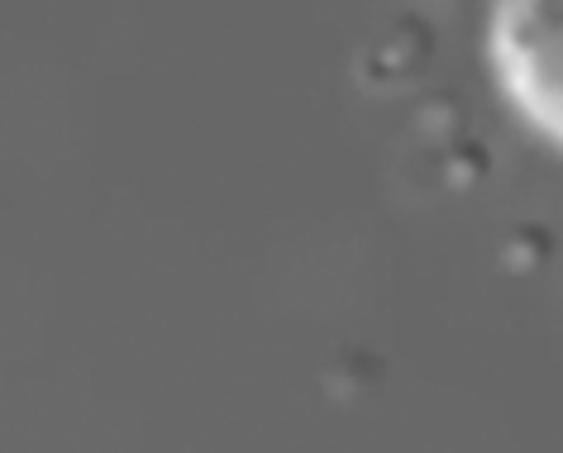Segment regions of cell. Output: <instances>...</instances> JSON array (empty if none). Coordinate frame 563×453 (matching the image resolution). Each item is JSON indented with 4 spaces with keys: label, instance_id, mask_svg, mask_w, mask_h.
Masks as SVG:
<instances>
[{
    "label": "cell",
    "instance_id": "cell-1",
    "mask_svg": "<svg viewBox=\"0 0 563 453\" xmlns=\"http://www.w3.org/2000/svg\"><path fill=\"white\" fill-rule=\"evenodd\" d=\"M487 53L511 106L563 148V0H497Z\"/></svg>",
    "mask_w": 563,
    "mask_h": 453
}]
</instances>
